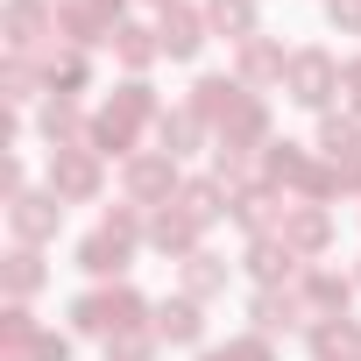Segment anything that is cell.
I'll return each instance as SVG.
<instances>
[{"label":"cell","mask_w":361,"mask_h":361,"mask_svg":"<svg viewBox=\"0 0 361 361\" xmlns=\"http://www.w3.org/2000/svg\"><path fill=\"white\" fill-rule=\"evenodd\" d=\"M319 156H326V163L361 156V121H354V114H319Z\"/></svg>","instance_id":"obj_29"},{"label":"cell","mask_w":361,"mask_h":361,"mask_svg":"<svg viewBox=\"0 0 361 361\" xmlns=\"http://www.w3.org/2000/svg\"><path fill=\"white\" fill-rule=\"evenodd\" d=\"M248 276L262 283V290H276V283H290V276H305V262L283 248V234H262V241H248Z\"/></svg>","instance_id":"obj_21"},{"label":"cell","mask_w":361,"mask_h":361,"mask_svg":"<svg viewBox=\"0 0 361 361\" xmlns=\"http://www.w3.org/2000/svg\"><path fill=\"white\" fill-rule=\"evenodd\" d=\"M276 234H283V248H290L298 262H312V255H326V248H333V213L298 199V206L283 213V227H276Z\"/></svg>","instance_id":"obj_9"},{"label":"cell","mask_w":361,"mask_h":361,"mask_svg":"<svg viewBox=\"0 0 361 361\" xmlns=\"http://www.w3.org/2000/svg\"><path fill=\"white\" fill-rule=\"evenodd\" d=\"M156 135H163V149H170V156H192V149H199V142H206L213 128H206V121H199L192 106H163V121H156Z\"/></svg>","instance_id":"obj_27"},{"label":"cell","mask_w":361,"mask_h":361,"mask_svg":"<svg viewBox=\"0 0 361 361\" xmlns=\"http://www.w3.org/2000/svg\"><path fill=\"white\" fill-rule=\"evenodd\" d=\"M354 283H361V269H354Z\"/></svg>","instance_id":"obj_39"},{"label":"cell","mask_w":361,"mask_h":361,"mask_svg":"<svg viewBox=\"0 0 361 361\" xmlns=\"http://www.w3.org/2000/svg\"><path fill=\"white\" fill-rule=\"evenodd\" d=\"M43 85H50L57 99H78V92L92 85V64H85V50H71V43H57V50L43 57Z\"/></svg>","instance_id":"obj_23"},{"label":"cell","mask_w":361,"mask_h":361,"mask_svg":"<svg viewBox=\"0 0 361 361\" xmlns=\"http://www.w3.org/2000/svg\"><path fill=\"white\" fill-rule=\"evenodd\" d=\"M340 192H354V199H361V156L333 163V199H340Z\"/></svg>","instance_id":"obj_34"},{"label":"cell","mask_w":361,"mask_h":361,"mask_svg":"<svg viewBox=\"0 0 361 361\" xmlns=\"http://www.w3.org/2000/svg\"><path fill=\"white\" fill-rule=\"evenodd\" d=\"M121 192H128V206H142V213L177 206V192H185L177 156H170V149H135V156L121 163Z\"/></svg>","instance_id":"obj_3"},{"label":"cell","mask_w":361,"mask_h":361,"mask_svg":"<svg viewBox=\"0 0 361 361\" xmlns=\"http://www.w3.org/2000/svg\"><path fill=\"white\" fill-rule=\"evenodd\" d=\"M283 71H290V50H283V43H269V36H248V43H241V57H234V78H241L248 92H255V85H269V78L283 85Z\"/></svg>","instance_id":"obj_18"},{"label":"cell","mask_w":361,"mask_h":361,"mask_svg":"<svg viewBox=\"0 0 361 361\" xmlns=\"http://www.w3.org/2000/svg\"><path fill=\"white\" fill-rule=\"evenodd\" d=\"M106 50H114V64H121L128 78H142V71H149V64L163 57V43H156V29H142V22H121Z\"/></svg>","instance_id":"obj_22"},{"label":"cell","mask_w":361,"mask_h":361,"mask_svg":"<svg viewBox=\"0 0 361 361\" xmlns=\"http://www.w3.org/2000/svg\"><path fill=\"white\" fill-rule=\"evenodd\" d=\"M0 29H8V50H36L43 36H57V8L50 0H8V8H0Z\"/></svg>","instance_id":"obj_11"},{"label":"cell","mask_w":361,"mask_h":361,"mask_svg":"<svg viewBox=\"0 0 361 361\" xmlns=\"http://www.w3.org/2000/svg\"><path fill=\"white\" fill-rule=\"evenodd\" d=\"M149 326H156V340H163V347H199V340H206V305L177 290V298H163V305H156V319H149Z\"/></svg>","instance_id":"obj_12"},{"label":"cell","mask_w":361,"mask_h":361,"mask_svg":"<svg viewBox=\"0 0 361 361\" xmlns=\"http://www.w3.org/2000/svg\"><path fill=\"white\" fill-rule=\"evenodd\" d=\"M206 36H213V22H206V8H163L156 15V43H163V57H177V64H192L199 50H206Z\"/></svg>","instance_id":"obj_8"},{"label":"cell","mask_w":361,"mask_h":361,"mask_svg":"<svg viewBox=\"0 0 361 361\" xmlns=\"http://www.w3.org/2000/svg\"><path fill=\"white\" fill-rule=\"evenodd\" d=\"M36 85H43V64H29L22 50H8V64H0V92H8L15 106H29V99H43Z\"/></svg>","instance_id":"obj_30"},{"label":"cell","mask_w":361,"mask_h":361,"mask_svg":"<svg viewBox=\"0 0 361 361\" xmlns=\"http://www.w3.org/2000/svg\"><path fill=\"white\" fill-rule=\"evenodd\" d=\"M57 227H64V199H57L50 185H43V192H22V199L8 206V234H15V248H50Z\"/></svg>","instance_id":"obj_7"},{"label":"cell","mask_w":361,"mask_h":361,"mask_svg":"<svg viewBox=\"0 0 361 361\" xmlns=\"http://www.w3.org/2000/svg\"><path fill=\"white\" fill-rule=\"evenodd\" d=\"M36 135H43L50 149H78V142L92 135V114H78V99H57V92H50V99L36 106Z\"/></svg>","instance_id":"obj_17"},{"label":"cell","mask_w":361,"mask_h":361,"mask_svg":"<svg viewBox=\"0 0 361 361\" xmlns=\"http://www.w3.org/2000/svg\"><path fill=\"white\" fill-rule=\"evenodd\" d=\"M326 22L340 36H361V0H326Z\"/></svg>","instance_id":"obj_33"},{"label":"cell","mask_w":361,"mask_h":361,"mask_svg":"<svg viewBox=\"0 0 361 361\" xmlns=\"http://www.w3.org/2000/svg\"><path fill=\"white\" fill-rule=\"evenodd\" d=\"M199 361H241V347H234V340H227V347H206V354H199Z\"/></svg>","instance_id":"obj_36"},{"label":"cell","mask_w":361,"mask_h":361,"mask_svg":"<svg viewBox=\"0 0 361 361\" xmlns=\"http://www.w3.org/2000/svg\"><path fill=\"white\" fill-rule=\"evenodd\" d=\"M283 92L312 114H333V92H340V57L333 50H290V71H283Z\"/></svg>","instance_id":"obj_4"},{"label":"cell","mask_w":361,"mask_h":361,"mask_svg":"<svg viewBox=\"0 0 361 361\" xmlns=\"http://www.w3.org/2000/svg\"><path fill=\"white\" fill-rule=\"evenodd\" d=\"M283 213H290V206H283V192H276V185H262V177L234 192V227H241V234H255V241H262V234H276V227H283Z\"/></svg>","instance_id":"obj_10"},{"label":"cell","mask_w":361,"mask_h":361,"mask_svg":"<svg viewBox=\"0 0 361 361\" xmlns=\"http://www.w3.org/2000/svg\"><path fill=\"white\" fill-rule=\"evenodd\" d=\"M298 298H305L312 319H347V305H354V276H340V269H305V276H298Z\"/></svg>","instance_id":"obj_15"},{"label":"cell","mask_w":361,"mask_h":361,"mask_svg":"<svg viewBox=\"0 0 361 361\" xmlns=\"http://www.w3.org/2000/svg\"><path fill=\"white\" fill-rule=\"evenodd\" d=\"M248 312H255V333H269V340L312 319V312H305V298H298V283H276V290H255V305H248Z\"/></svg>","instance_id":"obj_20"},{"label":"cell","mask_w":361,"mask_h":361,"mask_svg":"<svg viewBox=\"0 0 361 361\" xmlns=\"http://www.w3.org/2000/svg\"><path fill=\"white\" fill-rule=\"evenodd\" d=\"M227 269H234L227 255H213V248H199V255L185 262V298H199V305H206V298H220V290H227Z\"/></svg>","instance_id":"obj_28"},{"label":"cell","mask_w":361,"mask_h":361,"mask_svg":"<svg viewBox=\"0 0 361 361\" xmlns=\"http://www.w3.org/2000/svg\"><path fill=\"white\" fill-rule=\"evenodd\" d=\"M199 234H206V227H199L185 206H163V213H149V248H156V255L192 262V255H199Z\"/></svg>","instance_id":"obj_16"},{"label":"cell","mask_w":361,"mask_h":361,"mask_svg":"<svg viewBox=\"0 0 361 361\" xmlns=\"http://www.w3.org/2000/svg\"><path fill=\"white\" fill-rule=\"evenodd\" d=\"M99 185H106V156L99 149H50V192L64 199V206H92L99 199Z\"/></svg>","instance_id":"obj_5"},{"label":"cell","mask_w":361,"mask_h":361,"mask_svg":"<svg viewBox=\"0 0 361 361\" xmlns=\"http://www.w3.org/2000/svg\"><path fill=\"white\" fill-rule=\"evenodd\" d=\"M142 121H163V99H156V85L149 78H128V85H114L106 92V106L92 114V135H85V149H99V156H135V135H142Z\"/></svg>","instance_id":"obj_1"},{"label":"cell","mask_w":361,"mask_h":361,"mask_svg":"<svg viewBox=\"0 0 361 361\" xmlns=\"http://www.w3.org/2000/svg\"><path fill=\"white\" fill-rule=\"evenodd\" d=\"M206 22H213V36H227V43H248V36H262L255 0H206Z\"/></svg>","instance_id":"obj_26"},{"label":"cell","mask_w":361,"mask_h":361,"mask_svg":"<svg viewBox=\"0 0 361 361\" xmlns=\"http://www.w3.org/2000/svg\"><path fill=\"white\" fill-rule=\"evenodd\" d=\"M149 319H156V305L135 283H92L71 298V333H85V340H114V333H135Z\"/></svg>","instance_id":"obj_2"},{"label":"cell","mask_w":361,"mask_h":361,"mask_svg":"<svg viewBox=\"0 0 361 361\" xmlns=\"http://www.w3.org/2000/svg\"><path fill=\"white\" fill-rule=\"evenodd\" d=\"M29 361H71V333H36V347H29Z\"/></svg>","instance_id":"obj_32"},{"label":"cell","mask_w":361,"mask_h":361,"mask_svg":"<svg viewBox=\"0 0 361 361\" xmlns=\"http://www.w3.org/2000/svg\"><path fill=\"white\" fill-rule=\"evenodd\" d=\"M156 326H135V333H114L106 340V361H156Z\"/></svg>","instance_id":"obj_31"},{"label":"cell","mask_w":361,"mask_h":361,"mask_svg":"<svg viewBox=\"0 0 361 361\" xmlns=\"http://www.w3.org/2000/svg\"><path fill=\"white\" fill-rule=\"evenodd\" d=\"M156 8H177V0H156Z\"/></svg>","instance_id":"obj_37"},{"label":"cell","mask_w":361,"mask_h":361,"mask_svg":"<svg viewBox=\"0 0 361 361\" xmlns=\"http://www.w3.org/2000/svg\"><path fill=\"white\" fill-rule=\"evenodd\" d=\"M340 85H347V114L361 121V57H347V64H340Z\"/></svg>","instance_id":"obj_35"},{"label":"cell","mask_w":361,"mask_h":361,"mask_svg":"<svg viewBox=\"0 0 361 361\" xmlns=\"http://www.w3.org/2000/svg\"><path fill=\"white\" fill-rule=\"evenodd\" d=\"M50 8H64V0H50Z\"/></svg>","instance_id":"obj_38"},{"label":"cell","mask_w":361,"mask_h":361,"mask_svg":"<svg viewBox=\"0 0 361 361\" xmlns=\"http://www.w3.org/2000/svg\"><path fill=\"white\" fill-rule=\"evenodd\" d=\"M312 361H361V326L354 319H312Z\"/></svg>","instance_id":"obj_24"},{"label":"cell","mask_w":361,"mask_h":361,"mask_svg":"<svg viewBox=\"0 0 361 361\" xmlns=\"http://www.w3.org/2000/svg\"><path fill=\"white\" fill-rule=\"evenodd\" d=\"M0 283H8V305H29V298L50 283V269H43V248H15L8 262H0Z\"/></svg>","instance_id":"obj_25"},{"label":"cell","mask_w":361,"mask_h":361,"mask_svg":"<svg viewBox=\"0 0 361 361\" xmlns=\"http://www.w3.org/2000/svg\"><path fill=\"white\" fill-rule=\"evenodd\" d=\"M213 149H269V106H262V92H248L227 121H220V135H213Z\"/></svg>","instance_id":"obj_13"},{"label":"cell","mask_w":361,"mask_h":361,"mask_svg":"<svg viewBox=\"0 0 361 361\" xmlns=\"http://www.w3.org/2000/svg\"><path fill=\"white\" fill-rule=\"evenodd\" d=\"M121 15H128V0H64V8H57V43H71V50L114 43Z\"/></svg>","instance_id":"obj_6"},{"label":"cell","mask_w":361,"mask_h":361,"mask_svg":"<svg viewBox=\"0 0 361 361\" xmlns=\"http://www.w3.org/2000/svg\"><path fill=\"white\" fill-rule=\"evenodd\" d=\"M241 99H248V85H241V78H220V71H206V78L192 85V99H185V106H192V114H199V121L220 135V121H227Z\"/></svg>","instance_id":"obj_19"},{"label":"cell","mask_w":361,"mask_h":361,"mask_svg":"<svg viewBox=\"0 0 361 361\" xmlns=\"http://www.w3.org/2000/svg\"><path fill=\"white\" fill-rule=\"evenodd\" d=\"M128 262H135V248H128L121 234H106V227H92V234L78 241V269H85L92 283H121Z\"/></svg>","instance_id":"obj_14"}]
</instances>
